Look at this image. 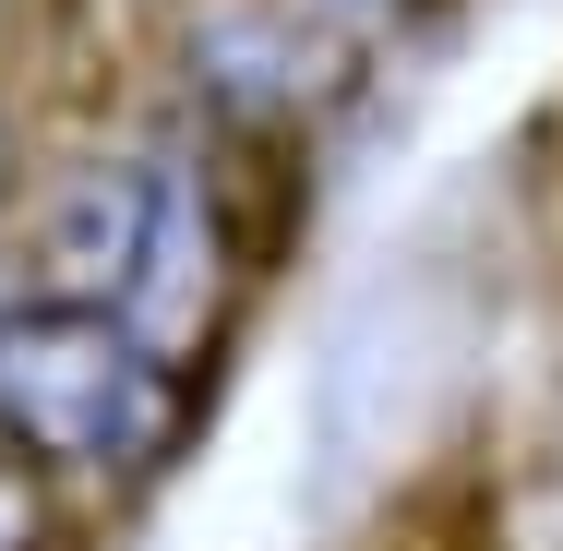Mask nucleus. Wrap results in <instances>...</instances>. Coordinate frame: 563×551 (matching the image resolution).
Masks as SVG:
<instances>
[{
	"instance_id": "f257e3e1",
	"label": "nucleus",
	"mask_w": 563,
	"mask_h": 551,
	"mask_svg": "<svg viewBox=\"0 0 563 551\" xmlns=\"http://www.w3.org/2000/svg\"><path fill=\"white\" fill-rule=\"evenodd\" d=\"M192 420V372L85 288H12L0 300V443L24 467L144 480Z\"/></svg>"
},
{
	"instance_id": "f03ea898",
	"label": "nucleus",
	"mask_w": 563,
	"mask_h": 551,
	"mask_svg": "<svg viewBox=\"0 0 563 551\" xmlns=\"http://www.w3.org/2000/svg\"><path fill=\"white\" fill-rule=\"evenodd\" d=\"M36 528H48V516H36V480H24V455L0 443V551H36Z\"/></svg>"
},
{
	"instance_id": "20e7f679",
	"label": "nucleus",
	"mask_w": 563,
	"mask_h": 551,
	"mask_svg": "<svg viewBox=\"0 0 563 551\" xmlns=\"http://www.w3.org/2000/svg\"><path fill=\"white\" fill-rule=\"evenodd\" d=\"M0 180H12V120H0Z\"/></svg>"
},
{
	"instance_id": "7ed1b4c3",
	"label": "nucleus",
	"mask_w": 563,
	"mask_h": 551,
	"mask_svg": "<svg viewBox=\"0 0 563 551\" xmlns=\"http://www.w3.org/2000/svg\"><path fill=\"white\" fill-rule=\"evenodd\" d=\"M324 12H396V0H324Z\"/></svg>"
}]
</instances>
